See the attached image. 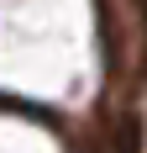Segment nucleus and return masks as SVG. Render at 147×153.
Returning a JSON list of instances; mask_svg holds the SVG:
<instances>
[{"instance_id":"obj_1","label":"nucleus","mask_w":147,"mask_h":153,"mask_svg":"<svg viewBox=\"0 0 147 153\" xmlns=\"http://www.w3.org/2000/svg\"><path fill=\"white\" fill-rule=\"evenodd\" d=\"M137 148H142V122L126 116V122H121V153H137Z\"/></svg>"}]
</instances>
